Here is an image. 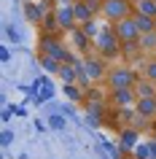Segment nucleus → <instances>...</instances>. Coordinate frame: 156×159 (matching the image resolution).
<instances>
[{"mask_svg": "<svg viewBox=\"0 0 156 159\" xmlns=\"http://www.w3.org/2000/svg\"><path fill=\"white\" fill-rule=\"evenodd\" d=\"M91 46H94V51H97L100 57H116V54H121V41L116 38L113 25L102 27V30L97 33V38L91 41Z\"/></svg>", "mask_w": 156, "mask_h": 159, "instance_id": "obj_1", "label": "nucleus"}, {"mask_svg": "<svg viewBox=\"0 0 156 159\" xmlns=\"http://www.w3.org/2000/svg\"><path fill=\"white\" fill-rule=\"evenodd\" d=\"M137 78H140V75L135 73L129 65H116V67H110V70H108L105 84L110 86V89H135Z\"/></svg>", "mask_w": 156, "mask_h": 159, "instance_id": "obj_2", "label": "nucleus"}, {"mask_svg": "<svg viewBox=\"0 0 156 159\" xmlns=\"http://www.w3.org/2000/svg\"><path fill=\"white\" fill-rule=\"evenodd\" d=\"M132 14H135V3L132 0H105L102 11H100V16H105L110 25L124 19V16H132Z\"/></svg>", "mask_w": 156, "mask_h": 159, "instance_id": "obj_3", "label": "nucleus"}, {"mask_svg": "<svg viewBox=\"0 0 156 159\" xmlns=\"http://www.w3.org/2000/svg\"><path fill=\"white\" fill-rule=\"evenodd\" d=\"M113 33H116V38L121 43H137L140 41V27H137V22H135V16H124V19H118V22H113Z\"/></svg>", "mask_w": 156, "mask_h": 159, "instance_id": "obj_4", "label": "nucleus"}, {"mask_svg": "<svg viewBox=\"0 0 156 159\" xmlns=\"http://www.w3.org/2000/svg\"><path fill=\"white\" fill-rule=\"evenodd\" d=\"M41 54H46V57H57L59 62H75V59H78V57H73V54L62 46V41H57L54 35H43V38H41Z\"/></svg>", "mask_w": 156, "mask_h": 159, "instance_id": "obj_5", "label": "nucleus"}, {"mask_svg": "<svg viewBox=\"0 0 156 159\" xmlns=\"http://www.w3.org/2000/svg\"><path fill=\"white\" fill-rule=\"evenodd\" d=\"M73 6H75V0H59L57 8H54V16H57L59 27L67 30V33L75 27V11H73Z\"/></svg>", "mask_w": 156, "mask_h": 159, "instance_id": "obj_6", "label": "nucleus"}, {"mask_svg": "<svg viewBox=\"0 0 156 159\" xmlns=\"http://www.w3.org/2000/svg\"><path fill=\"white\" fill-rule=\"evenodd\" d=\"M83 70H86V75H89L91 84H102L108 78V70H105V62L100 59V54H91V57L83 59Z\"/></svg>", "mask_w": 156, "mask_h": 159, "instance_id": "obj_7", "label": "nucleus"}, {"mask_svg": "<svg viewBox=\"0 0 156 159\" xmlns=\"http://www.w3.org/2000/svg\"><path fill=\"white\" fill-rule=\"evenodd\" d=\"M108 100L113 102L116 108H135V102H137V94H135V89H110V97Z\"/></svg>", "mask_w": 156, "mask_h": 159, "instance_id": "obj_8", "label": "nucleus"}, {"mask_svg": "<svg viewBox=\"0 0 156 159\" xmlns=\"http://www.w3.org/2000/svg\"><path fill=\"white\" fill-rule=\"evenodd\" d=\"M135 111H137L140 116H145L148 121H154L156 119V94H151V97H137Z\"/></svg>", "mask_w": 156, "mask_h": 159, "instance_id": "obj_9", "label": "nucleus"}, {"mask_svg": "<svg viewBox=\"0 0 156 159\" xmlns=\"http://www.w3.org/2000/svg\"><path fill=\"white\" fill-rule=\"evenodd\" d=\"M73 11H75V25H78V27H83V25H86V22H91V19L97 16V14H94V11H91L89 6L83 3V0H75Z\"/></svg>", "mask_w": 156, "mask_h": 159, "instance_id": "obj_10", "label": "nucleus"}, {"mask_svg": "<svg viewBox=\"0 0 156 159\" xmlns=\"http://www.w3.org/2000/svg\"><path fill=\"white\" fill-rule=\"evenodd\" d=\"M57 75L62 78V84H78V67H75V62H62Z\"/></svg>", "mask_w": 156, "mask_h": 159, "instance_id": "obj_11", "label": "nucleus"}, {"mask_svg": "<svg viewBox=\"0 0 156 159\" xmlns=\"http://www.w3.org/2000/svg\"><path fill=\"white\" fill-rule=\"evenodd\" d=\"M135 94H137V97H151V94H156V81H151V78H145V75H140L137 84H135Z\"/></svg>", "mask_w": 156, "mask_h": 159, "instance_id": "obj_12", "label": "nucleus"}, {"mask_svg": "<svg viewBox=\"0 0 156 159\" xmlns=\"http://www.w3.org/2000/svg\"><path fill=\"white\" fill-rule=\"evenodd\" d=\"M135 16V22H137V27H140V33L145 35V33H156V16H145V14H132Z\"/></svg>", "mask_w": 156, "mask_h": 159, "instance_id": "obj_13", "label": "nucleus"}, {"mask_svg": "<svg viewBox=\"0 0 156 159\" xmlns=\"http://www.w3.org/2000/svg\"><path fill=\"white\" fill-rule=\"evenodd\" d=\"M70 35H73V46H75L78 51H86V49L91 46V38L83 33V27H78V30L73 27V30H70Z\"/></svg>", "mask_w": 156, "mask_h": 159, "instance_id": "obj_14", "label": "nucleus"}, {"mask_svg": "<svg viewBox=\"0 0 156 159\" xmlns=\"http://www.w3.org/2000/svg\"><path fill=\"white\" fill-rule=\"evenodd\" d=\"M137 46H140V51H143V54H154V49H156V33H145V35H140Z\"/></svg>", "mask_w": 156, "mask_h": 159, "instance_id": "obj_15", "label": "nucleus"}, {"mask_svg": "<svg viewBox=\"0 0 156 159\" xmlns=\"http://www.w3.org/2000/svg\"><path fill=\"white\" fill-rule=\"evenodd\" d=\"M135 146H137V129H135V127H129V129H124L121 132V148H135Z\"/></svg>", "mask_w": 156, "mask_h": 159, "instance_id": "obj_16", "label": "nucleus"}, {"mask_svg": "<svg viewBox=\"0 0 156 159\" xmlns=\"http://www.w3.org/2000/svg\"><path fill=\"white\" fill-rule=\"evenodd\" d=\"M51 94H54V84L49 78H41V84H38V102H46Z\"/></svg>", "mask_w": 156, "mask_h": 159, "instance_id": "obj_17", "label": "nucleus"}, {"mask_svg": "<svg viewBox=\"0 0 156 159\" xmlns=\"http://www.w3.org/2000/svg\"><path fill=\"white\" fill-rule=\"evenodd\" d=\"M135 11L137 14H145V16H156V0H137L135 3Z\"/></svg>", "mask_w": 156, "mask_h": 159, "instance_id": "obj_18", "label": "nucleus"}, {"mask_svg": "<svg viewBox=\"0 0 156 159\" xmlns=\"http://www.w3.org/2000/svg\"><path fill=\"white\" fill-rule=\"evenodd\" d=\"M135 159H151L154 157V143H137L135 148H132Z\"/></svg>", "mask_w": 156, "mask_h": 159, "instance_id": "obj_19", "label": "nucleus"}, {"mask_svg": "<svg viewBox=\"0 0 156 159\" xmlns=\"http://www.w3.org/2000/svg\"><path fill=\"white\" fill-rule=\"evenodd\" d=\"M140 75H145V78L156 81V57H154V59H145V62H143V67H140Z\"/></svg>", "mask_w": 156, "mask_h": 159, "instance_id": "obj_20", "label": "nucleus"}, {"mask_svg": "<svg viewBox=\"0 0 156 159\" xmlns=\"http://www.w3.org/2000/svg\"><path fill=\"white\" fill-rule=\"evenodd\" d=\"M41 65L46 67L49 73H59V65H62V62H59L57 57H46V54H41Z\"/></svg>", "mask_w": 156, "mask_h": 159, "instance_id": "obj_21", "label": "nucleus"}, {"mask_svg": "<svg viewBox=\"0 0 156 159\" xmlns=\"http://www.w3.org/2000/svg\"><path fill=\"white\" fill-rule=\"evenodd\" d=\"M25 14H27V19H30V22H41V19H43L41 8H38V6H33V3H30V6L25 8Z\"/></svg>", "mask_w": 156, "mask_h": 159, "instance_id": "obj_22", "label": "nucleus"}, {"mask_svg": "<svg viewBox=\"0 0 156 159\" xmlns=\"http://www.w3.org/2000/svg\"><path fill=\"white\" fill-rule=\"evenodd\" d=\"M100 30H102V27H97V25H94V19H91V22H86V25H83V33L89 35L91 41H94V38H97V33H100Z\"/></svg>", "mask_w": 156, "mask_h": 159, "instance_id": "obj_23", "label": "nucleus"}, {"mask_svg": "<svg viewBox=\"0 0 156 159\" xmlns=\"http://www.w3.org/2000/svg\"><path fill=\"white\" fill-rule=\"evenodd\" d=\"M65 92H67V97H73V100H83V92L75 89V84H65Z\"/></svg>", "mask_w": 156, "mask_h": 159, "instance_id": "obj_24", "label": "nucleus"}, {"mask_svg": "<svg viewBox=\"0 0 156 159\" xmlns=\"http://www.w3.org/2000/svg\"><path fill=\"white\" fill-rule=\"evenodd\" d=\"M83 3H86V6H89V8L94 11V14H100V11H102V3H105V0H83Z\"/></svg>", "mask_w": 156, "mask_h": 159, "instance_id": "obj_25", "label": "nucleus"}, {"mask_svg": "<svg viewBox=\"0 0 156 159\" xmlns=\"http://www.w3.org/2000/svg\"><path fill=\"white\" fill-rule=\"evenodd\" d=\"M49 127H54V129H62V127H65V119H62V116H51V119H49Z\"/></svg>", "mask_w": 156, "mask_h": 159, "instance_id": "obj_26", "label": "nucleus"}, {"mask_svg": "<svg viewBox=\"0 0 156 159\" xmlns=\"http://www.w3.org/2000/svg\"><path fill=\"white\" fill-rule=\"evenodd\" d=\"M11 140H14V132H11V129H6V132H3V138H0V143H3V146H8Z\"/></svg>", "mask_w": 156, "mask_h": 159, "instance_id": "obj_27", "label": "nucleus"}, {"mask_svg": "<svg viewBox=\"0 0 156 159\" xmlns=\"http://www.w3.org/2000/svg\"><path fill=\"white\" fill-rule=\"evenodd\" d=\"M8 59H11V54H8V49L3 46V49H0V62H8Z\"/></svg>", "mask_w": 156, "mask_h": 159, "instance_id": "obj_28", "label": "nucleus"}, {"mask_svg": "<svg viewBox=\"0 0 156 159\" xmlns=\"http://www.w3.org/2000/svg\"><path fill=\"white\" fill-rule=\"evenodd\" d=\"M154 159H156V140H154Z\"/></svg>", "mask_w": 156, "mask_h": 159, "instance_id": "obj_29", "label": "nucleus"}, {"mask_svg": "<svg viewBox=\"0 0 156 159\" xmlns=\"http://www.w3.org/2000/svg\"><path fill=\"white\" fill-rule=\"evenodd\" d=\"M154 57H156V49H154Z\"/></svg>", "mask_w": 156, "mask_h": 159, "instance_id": "obj_30", "label": "nucleus"}, {"mask_svg": "<svg viewBox=\"0 0 156 159\" xmlns=\"http://www.w3.org/2000/svg\"><path fill=\"white\" fill-rule=\"evenodd\" d=\"M132 3H137V0H132Z\"/></svg>", "mask_w": 156, "mask_h": 159, "instance_id": "obj_31", "label": "nucleus"}, {"mask_svg": "<svg viewBox=\"0 0 156 159\" xmlns=\"http://www.w3.org/2000/svg\"><path fill=\"white\" fill-rule=\"evenodd\" d=\"M151 159H154V157H151Z\"/></svg>", "mask_w": 156, "mask_h": 159, "instance_id": "obj_32", "label": "nucleus"}, {"mask_svg": "<svg viewBox=\"0 0 156 159\" xmlns=\"http://www.w3.org/2000/svg\"><path fill=\"white\" fill-rule=\"evenodd\" d=\"M154 127H156V124H154Z\"/></svg>", "mask_w": 156, "mask_h": 159, "instance_id": "obj_33", "label": "nucleus"}]
</instances>
